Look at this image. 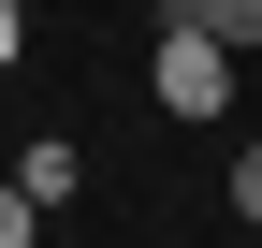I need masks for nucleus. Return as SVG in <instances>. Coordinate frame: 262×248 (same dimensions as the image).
I'll return each instance as SVG.
<instances>
[{
	"label": "nucleus",
	"mask_w": 262,
	"mask_h": 248,
	"mask_svg": "<svg viewBox=\"0 0 262 248\" xmlns=\"http://www.w3.org/2000/svg\"><path fill=\"white\" fill-rule=\"evenodd\" d=\"M233 219L262 234V146H233Z\"/></svg>",
	"instance_id": "obj_5"
},
{
	"label": "nucleus",
	"mask_w": 262,
	"mask_h": 248,
	"mask_svg": "<svg viewBox=\"0 0 262 248\" xmlns=\"http://www.w3.org/2000/svg\"><path fill=\"white\" fill-rule=\"evenodd\" d=\"M160 29H204V44L262 58V0H160Z\"/></svg>",
	"instance_id": "obj_3"
},
{
	"label": "nucleus",
	"mask_w": 262,
	"mask_h": 248,
	"mask_svg": "<svg viewBox=\"0 0 262 248\" xmlns=\"http://www.w3.org/2000/svg\"><path fill=\"white\" fill-rule=\"evenodd\" d=\"M146 88H160V117H233V44H204V29H160Z\"/></svg>",
	"instance_id": "obj_1"
},
{
	"label": "nucleus",
	"mask_w": 262,
	"mask_h": 248,
	"mask_svg": "<svg viewBox=\"0 0 262 248\" xmlns=\"http://www.w3.org/2000/svg\"><path fill=\"white\" fill-rule=\"evenodd\" d=\"M15 15H29V0H15Z\"/></svg>",
	"instance_id": "obj_7"
},
{
	"label": "nucleus",
	"mask_w": 262,
	"mask_h": 248,
	"mask_svg": "<svg viewBox=\"0 0 262 248\" xmlns=\"http://www.w3.org/2000/svg\"><path fill=\"white\" fill-rule=\"evenodd\" d=\"M15 58H29V15H15V0H0V73H15Z\"/></svg>",
	"instance_id": "obj_6"
},
{
	"label": "nucleus",
	"mask_w": 262,
	"mask_h": 248,
	"mask_svg": "<svg viewBox=\"0 0 262 248\" xmlns=\"http://www.w3.org/2000/svg\"><path fill=\"white\" fill-rule=\"evenodd\" d=\"M0 248H44V204H29L15 175H0Z\"/></svg>",
	"instance_id": "obj_4"
},
{
	"label": "nucleus",
	"mask_w": 262,
	"mask_h": 248,
	"mask_svg": "<svg viewBox=\"0 0 262 248\" xmlns=\"http://www.w3.org/2000/svg\"><path fill=\"white\" fill-rule=\"evenodd\" d=\"M15 190H29V204H44V219H58V204L88 190V146H73V132H44V146H29V161H15Z\"/></svg>",
	"instance_id": "obj_2"
}]
</instances>
